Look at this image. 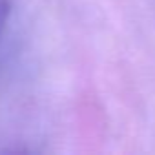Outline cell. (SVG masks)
I'll use <instances>...</instances> for the list:
<instances>
[{"label": "cell", "mask_w": 155, "mask_h": 155, "mask_svg": "<svg viewBox=\"0 0 155 155\" xmlns=\"http://www.w3.org/2000/svg\"><path fill=\"white\" fill-rule=\"evenodd\" d=\"M11 15V0H0V37H2Z\"/></svg>", "instance_id": "obj_1"}]
</instances>
